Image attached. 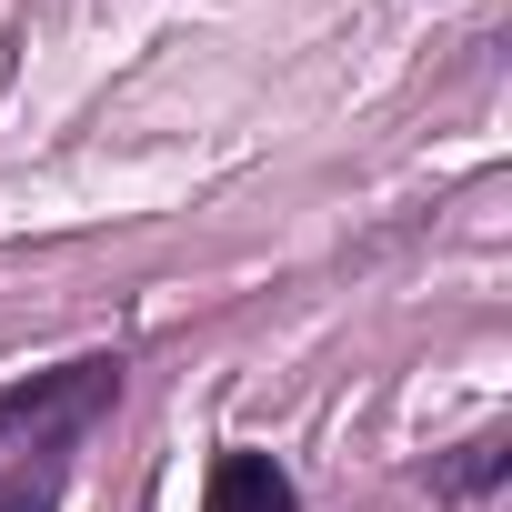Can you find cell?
<instances>
[{
    "label": "cell",
    "mask_w": 512,
    "mask_h": 512,
    "mask_svg": "<svg viewBox=\"0 0 512 512\" xmlns=\"http://www.w3.org/2000/svg\"><path fill=\"white\" fill-rule=\"evenodd\" d=\"M111 392H121V362H111V352H81V362H61V372H31V382H11V392H0V442L81 432Z\"/></svg>",
    "instance_id": "obj_1"
},
{
    "label": "cell",
    "mask_w": 512,
    "mask_h": 512,
    "mask_svg": "<svg viewBox=\"0 0 512 512\" xmlns=\"http://www.w3.org/2000/svg\"><path fill=\"white\" fill-rule=\"evenodd\" d=\"M201 512H292V472H282L272 452H221Z\"/></svg>",
    "instance_id": "obj_2"
},
{
    "label": "cell",
    "mask_w": 512,
    "mask_h": 512,
    "mask_svg": "<svg viewBox=\"0 0 512 512\" xmlns=\"http://www.w3.org/2000/svg\"><path fill=\"white\" fill-rule=\"evenodd\" d=\"M502 472H512V432L492 422V432H472V442H462L452 462H432V492H442V502H482V492H492Z\"/></svg>",
    "instance_id": "obj_3"
},
{
    "label": "cell",
    "mask_w": 512,
    "mask_h": 512,
    "mask_svg": "<svg viewBox=\"0 0 512 512\" xmlns=\"http://www.w3.org/2000/svg\"><path fill=\"white\" fill-rule=\"evenodd\" d=\"M61 482H71V432H41L31 462L0 482V512H61Z\"/></svg>",
    "instance_id": "obj_4"
}]
</instances>
